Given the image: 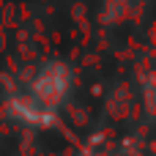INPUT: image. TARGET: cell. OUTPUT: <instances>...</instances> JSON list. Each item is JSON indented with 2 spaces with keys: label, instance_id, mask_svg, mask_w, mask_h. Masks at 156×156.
I'll return each mask as SVG.
<instances>
[{
  "label": "cell",
  "instance_id": "obj_1",
  "mask_svg": "<svg viewBox=\"0 0 156 156\" xmlns=\"http://www.w3.org/2000/svg\"><path fill=\"white\" fill-rule=\"evenodd\" d=\"M69 88H71V71L66 63H49L44 66L33 82H30V96L38 99L44 107L49 110H58V104L69 96Z\"/></svg>",
  "mask_w": 156,
  "mask_h": 156
},
{
  "label": "cell",
  "instance_id": "obj_2",
  "mask_svg": "<svg viewBox=\"0 0 156 156\" xmlns=\"http://www.w3.org/2000/svg\"><path fill=\"white\" fill-rule=\"evenodd\" d=\"M8 112H11V118H16V121H22L27 126H36V129H47V126L58 123V112L44 107L30 93H14L8 99Z\"/></svg>",
  "mask_w": 156,
  "mask_h": 156
},
{
  "label": "cell",
  "instance_id": "obj_3",
  "mask_svg": "<svg viewBox=\"0 0 156 156\" xmlns=\"http://www.w3.org/2000/svg\"><path fill=\"white\" fill-rule=\"evenodd\" d=\"M129 14V0H104V19L110 22H121Z\"/></svg>",
  "mask_w": 156,
  "mask_h": 156
}]
</instances>
